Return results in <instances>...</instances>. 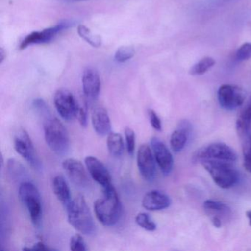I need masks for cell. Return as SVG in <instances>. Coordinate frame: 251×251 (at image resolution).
Here are the masks:
<instances>
[{
  "label": "cell",
  "mask_w": 251,
  "mask_h": 251,
  "mask_svg": "<svg viewBox=\"0 0 251 251\" xmlns=\"http://www.w3.org/2000/svg\"><path fill=\"white\" fill-rule=\"evenodd\" d=\"M94 208L97 218L105 226H114L120 221L123 205L112 184L103 188V195L97 200Z\"/></svg>",
  "instance_id": "cell-1"
},
{
  "label": "cell",
  "mask_w": 251,
  "mask_h": 251,
  "mask_svg": "<svg viewBox=\"0 0 251 251\" xmlns=\"http://www.w3.org/2000/svg\"><path fill=\"white\" fill-rule=\"evenodd\" d=\"M67 209L69 223L72 226L83 234H95L96 226L83 195H77L72 200Z\"/></svg>",
  "instance_id": "cell-2"
},
{
  "label": "cell",
  "mask_w": 251,
  "mask_h": 251,
  "mask_svg": "<svg viewBox=\"0 0 251 251\" xmlns=\"http://www.w3.org/2000/svg\"><path fill=\"white\" fill-rule=\"evenodd\" d=\"M45 141L56 155H64L70 149V136L63 123L52 114L43 119Z\"/></svg>",
  "instance_id": "cell-3"
},
{
  "label": "cell",
  "mask_w": 251,
  "mask_h": 251,
  "mask_svg": "<svg viewBox=\"0 0 251 251\" xmlns=\"http://www.w3.org/2000/svg\"><path fill=\"white\" fill-rule=\"evenodd\" d=\"M201 162L214 183L222 189H230L239 180V173L232 162L209 159L202 160Z\"/></svg>",
  "instance_id": "cell-4"
},
{
  "label": "cell",
  "mask_w": 251,
  "mask_h": 251,
  "mask_svg": "<svg viewBox=\"0 0 251 251\" xmlns=\"http://www.w3.org/2000/svg\"><path fill=\"white\" fill-rule=\"evenodd\" d=\"M19 195L27 208L30 220L35 226L39 227L42 220V202L39 189L30 181L21 183Z\"/></svg>",
  "instance_id": "cell-5"
},
{
  "label": "cell",
  "mask_w": 251,
  "mask_h": 251,
  "mask_svg": "<svg viewBox=\"0 0 251 251\" xmlns=\"http://www.w3.org/2000/svg\"><path fill=\"white\" fill-rule=\"evenodd\" d=\"M14 148L17 153L20 154L26 161L36 170L42 168V162L38 156L33 142L27 132L20 129L14 137Z\"/></svg>",
  "instance_id": "cell-6"
},
{
  "label": "cell",
  "mask_w": 251,
  "mask_h": 251,
  "mask_svg": "<svg viewBox=\"0 0 251 251\" xmlns=\"http://www.w3.org/2000/svg\"><path fill=\"white\" fill-rule=\"evenodd\" d=\"M194 158L199 161L209 159L233 163L237 159V155L228 145L222 142H215L197 151Z\"/></svg>",
  "instance_id": "cell-7"
},
{
  "label": "cell",
  "mask_w": 251,
  "mask_h": 251,
  "mask_svg": "<svg viewBox=\"0 0 251 251\" xmlns=\"http://www.w3.org/2000/svg\"><path fill=\"white\" fill-rule=\"evenodd\" d=\"M57 111L64 120L71 121L77 117L79 103L71 92L65 89H58L54 96Z\"/></svg>",
  "instance_id": "cell-8"
},
{
  "label": "cell",
  "mask_w": 251,
  "mask_h": 251,
  "mask_svg": "<svg viewBox=\"0 0 251 251\" xmlns=\"http://www.w3.org/2000/svg\"><path fill=\"white\" fill-rule=\"evenodd\" d=\"M217 98L223 109L233 111L243 105L245 95L239 86L225 84L219 88Z\"/></svg>",
  "instance_id": "cell-9"
},
{
  "label": "cell",
  "mask_w": 251,
  "mask_h": 251,
  "mask_svg": "<svg viewBox=\"0 0 251 251\" xmlns=\"http://www.w3.org/2000/svg\"><path fill=\"white\" fill-rule=\"evenodd\" d=\"M73 25V23L72 22L66 20V21L61 22L59 24L56 25L54 27L45 29L42 31L33 32L23 39L20 45V49H25L26 48L32 45L48 43L51 42L57 34L61 33L63 30H67Z\"/></svg>",
  "instance_id": "cell-10"
},
{
  "label": "cell",
  "mask_w": 251,
  "mask_h": 251,
  "mask_svg": "<svg viewBox=\"0 0 251 251\" xmlns=\"http://www.w3.org/2000/svg\"><path fill=\"white\" fill-rule=\"evenodd\" d=\"M137 165L139 173L148 182H152L156 176L155 159L152 150L149 145L143 144L139 147L137 152Z\"/></svg>",
  "instance_id": "cell-11"
},
{
  "label": "cell",
  "mask_w": 251,
  "mask_h": 251,
  "mask_svg": "<svg viewBox=\"0 0 251 251\" xmlns=\"http://www.w3.org/2000/svg\"><path fill=\"white\" fill-rule=\"evenodd\" d=\"M63 168L75 186L80 188L88 187L90 184L89 176L84 166L78 160L67 158L63 162Z\"/></svg>",
  "instance_id": "cell-12"
},
{
  "label": "cell",
  "mask_w": 251,
  "mask_h": 251,
  "mask_svg": "<svg viewBox=\"0 0 251 251\" xmlns=\"http://www.w3.org/2000/svg\"><path fill=\"white\" fill-rule=\"evenodd\" d=\"M151 147L155 161L163 174L165 176L170 174L173 170L174 161L171 152L165 144L158 138H152L151 139Z\"/></svg>",
  "instance_id": "cell-13"
},
{
  "label": "cell",
  "mask_w": 251,
  "mask_h": 251,
  "mask_svg": "<svg viewBox=\"0 0 251 251\" xmlns=\"http://www.w3.org/2000/svg\"><path fill=\"white\" fill-rule=\"evenodd\" d=\"M85 164L93 180L102 188L111 184V175L108 169L99 159L94 156H88L85 159Z\"/></svg>",
  "instance_id": "cell-14"
},
{
  "label": "cell",
  "mask_w": 251,
  "mask_h": 251,
  "mask_svg": "<svg viewBox=\"0 0 251 251\" xmlns=\"http://www.w3.org/2000/svg\"><path fill=\"white\" fill-rule=\"evenodd\" d=\"M82 83L85 96L91 101L98 99L100 92L101 82L97 70L91 67L86 69L83 72Z\"/></svg>",
  "instance_id": "cell-15"
},
{
  "label": "cell",
  "mask_w": 251,
  "mask_h": 251,
  "mask_svg": "<svg viewBox=\"0 0 251 251\" xmlns=\"http://www.w3.org/2000/svg\"><path fill=\"white\" fill-rule=\"evenodd\" d=\"M171 204L170 197L158 190L148 192L142 200V205L149 211H161L168 208Z\"/></svg>",
  "instance_id": "cell-16"
},
{
  "label": "cell",
  "mask_w": 251,
  "mask_h": 251,
  "mask_svg": "<svg viewBox=\"0 0 251 251\" xmlns=\"http://www.w3.org/2000/svg\"><path fill=\"white\" fill-rule=\"evenodd\" d=\"M92 123L94 129L100 136H106L111 133V120L104 107L98 105L92 109Z\"/></svg>",
  "instance_id": "cell-17"
},
{
  "label": "cell",
  "mask_w": 251,
  "mask_h": 251,
  "mask_svg": "<svg viewBox=\"0 0 251 251\" xmlns=\"http://www.w3.org/2000/svg\"><path fill=\"white\" fill-rule=\"evenodd\" d=\"M192 126L189 122L184 120L179 123L178 127L172 133L170 145L175 152H179L185 148L190 136Z\"/></svg>",
  "instance_id": "cell-18"
},
{
  "label": "cell",
  "mask_w": 251,
  "mask_h": 251,
  "mask_svg": "<svg viewBox=\"0 0 251 251\" xmlns=\"http://www.w3.org/2000/svg\"><path fill=\"white\" fill-rule=\"evenodd\" d=\"M52 189L58 201L67 208L72 201L71 191L67 180L61 175L54 177Z\"/></svg>",
  "instance_id": "cell-19"
},
{
  "label": "cell",
  "mask_w": 251,
  "mask_h": 251,
  "mask_svg": "<svg viewBox=\"0 0 251 251\" xmlns=\"http://www.w3.org/2000/svg\"><path fill=\"white\" fill-rule=\"evenodd\" d=\"M236 125L239 136H248L251 126V96L239 114Z\"/></svg>",
  "instance_id": "cell-20"
},
{
  "label": "cell",
  "mask_w": 251,
  "mask_h": 251,
  "mask_svg": "<svg viewBox=\"0 0 251 251\" xmlns=\"http://www.w3.org/2000/svg\"><path fill=\"white\" fill-rule=\"evenodd\" d=\"M203 208L205 212L211 217H218L220 220L226 218L231 213L230 207L220 201L207 200L204 202Z\"/></svg>",
  "instance_id": "cell-21"
},
{
  "label": "cell",
  "mask_w": 251,
  "mask_h": 251,
  "mask_svg": "<svg viewBox=\"0 0 251 251\" xmlns=\"http://www.w3.org/2000/svg\"><path fill=\"white\" fill-rule=\"evenodd\" d=\"M108 151L113 156L120 158L124 153L125 145L123 138L120 133H110L107 139Z\"/></svg>",
  "instance_id": "cell-22"
},
{
  "label": "cell",
  "mask_w": 251,
  "mask_h": 251,
  "mask_svg": "<svg viewBox=\"0 0 251 251\" xmlns=\"http://www.w3.org/2000/svg\"><path fill=\"white\" fill-rule=\"evenodd\" d=\"M77 32L82 39H84L86 42L92 45L94 48H100L102 44V39L98 35L94 34L86 26L80 25L77 27Z\"/></svg>",
  "instance_id": "cell-23"
},
{
  "label": "cell",
  "mask_w": 251,
  "mask_h": 251,
  "mask_svg": "<svg viewBox=\"0 0 251 251\" xmlns=\"http://www.w3.org/2000/svg\"><path fill=\"white\" fill-rule=\"evenodd\" d=\"M215 60L211 57H205L193 65L191 68L189 73L192 75H201L206 73L208 70L214 67Z\"/></svg>",
  "instance_id": "cell-24"
},
{
  "label": "cell",
  "mask_w": 251,
  "mask_h": 251,
  "mask_svg": "<svg viewBox=\"0 0 251 251\" xmlns=\"http://www.w3.org/2000/svg\"><path fill=\"white\" fill-rule=\"evenodd\" d=\"M8 168L10 174L11 175L14 179H24L25 178L27 171L25 168L20 164L19 161H16L15 159H9L8 161Z\"/></svg>",
  "instance_id": "cell-25"
},
{
  "label": "cell",
  "mask_w": 251,
  "mask_h": 251,
  "mask_svg": "<svg viewBox=\"0 0 251 251\" xmlns=\"http://www.w3.org/2000/svg\"><path fill=\"white\" fill-rule=\"evenodd\" d=\"M136 222L141 227L148 231H154L156 229V224L147 213H139L136 215Z\"/></svg>",
  "instance_id": "cell-26"
},
{
  "label": "cell",
  "mask_w": 251,
  "mask_h": 251,
  "mask_svg": "<svg viewBox=\"0 0 251 251\" xmlns=\"http://www.w3.org/2000/svg\"><path fill=\"white\" fill-rule=\"evenodd\" d=\"M244 167L251 173V136H245L243 144Z\"/></svg>",
  "instance_id": "cell-27"
},
{
  "label": "cell",
  "mask_w": 251,
  "mask_h": 251,
  "mask_svg": "<svg viewBox=\"0 0 251 251\" xmlns=\"http://www.w3.org/2000/svg\"><path fill=\"white\" fill-rule=\"evenodd\" d=\"M135 55L134 48L130 46L122 47L117 50L115 54L116 61L120 63H124L131 59Z\"/></svg>",
  "instance_id": "cell-28"
},
{
  "label": "cell",
  "mask_w": 251,
  "mask_h": 251,
  "mask_svg": "<svg viewBox=\"0 0 251 251\" xmlns=\"http://www.w3.org/2000/svg\"><path fill=\"white\" fill-rule=\"evenodd\" d=\"M126 136V148L129 155L133 156L134 155L135 147H136V135L134 130L130 127H126L125 130Z\"/></svg>",
  "instance_id": "cell-29"
},
{
  "label": "cell",
  "mask_w": 251,
  "mask_h": 251,
  "mask_svg": "<svg viewBox=\"0 0 251 251\" xmlns=\"http://www.w3.org/2000/svg\"><path fill=\"white\" fill-rule=\"evenodd\" d=\"M236 58L239 61H247L251 58V42L243 44L237 50Z\"/></svg>",
  "instance_id": "cell-30"
},
{
  "label": "cell",
  "mask_w": 251,
  "mask_h": 251,
  "mask_svg": "<svg viewBox=\"0 0 251 251\" xmlns=\"http://www.w3.org/2000/svg\"><path fill=\"white\" fill-rule=\"evenodd\" d=\"M70 250L73 251H84L87 250L86 242L80 234H75L70 239Z\"/></svg>",
  "instance_id": "cell-31"
},
{
  "label": "cell",
  "mask_w": 251,
  "mask_h": 251,
  "mask_svg": "<svg viewBox=\"0 0 251 251\" xmlns=\"http://www.w3.org/2000/svg\"><path fill=\"white\" fill-rule=\"evenodd\" d=\"M76 118H77V120H78L79 123L82 127H86L87 126V105H86V104H84V105L79 104L78 111H77Z\"/></svg>",
  "instance_id": "cell-32"
},
{
  "label": "cell",
  "mask_w": 251,
  "mask_h": 251,
  "mask_svg": "<svg viewBox=\"0 0 251 251\" xmlns=\"http://www.w3.org/2000/svg\"><path fill=\"white\" fill-rule=\"evenodd\" d=\"M148 117H149L150 123L152 127L157 131H161L162 130V125L161 121L154 110H148Z\"/></svg>",
  "instance_id": "cell-33"
},
{
  "label": "cell",
  "mask_w": 251,
  "mask_h": 251,
  "mask_svg": "<svg viewBox=\"0 0 251 251\" xmlns=\"http://www.w3.org/2000/svg\"><path fill=\"white\" fill-rule=\"evenodd\" d=\"M27 250H36V251H51L52 248H48L43 242H38L33 245L31 248H27Z\"/></svg>",
  "instance_id": "cell-34"
},
{
  "label": "cell",
  "mask_w": 251,
  "mask_h": 251,
  "mask_svg": "<svg viewBox=\"0 0 251 251\" xmlns=\"http://www.w3.org/2000/svg\"><path fill=\"white\" fill-rule=\"evenodd\" d=\"M5 52L3 48L0 49V62H3L4 59H5Z\"/></svg>",
  "instance_id": "cell-35"
},
{
  "label": "cell",
  "mask_w": 251,
  "mask_h": 251,
  "mask_svg": "<svg viewBox=\"0 0 251 251\" xmlns=\"http://www.w3.org/2000/svg\"><path fill=\"white\" fill-rule=\"evenodd\" d=\"M246 216L248 217V220H249V224L251 226V210L247 211Z\"/></svg>",
  "instance_id": "cell-36"
}]
</instances>
